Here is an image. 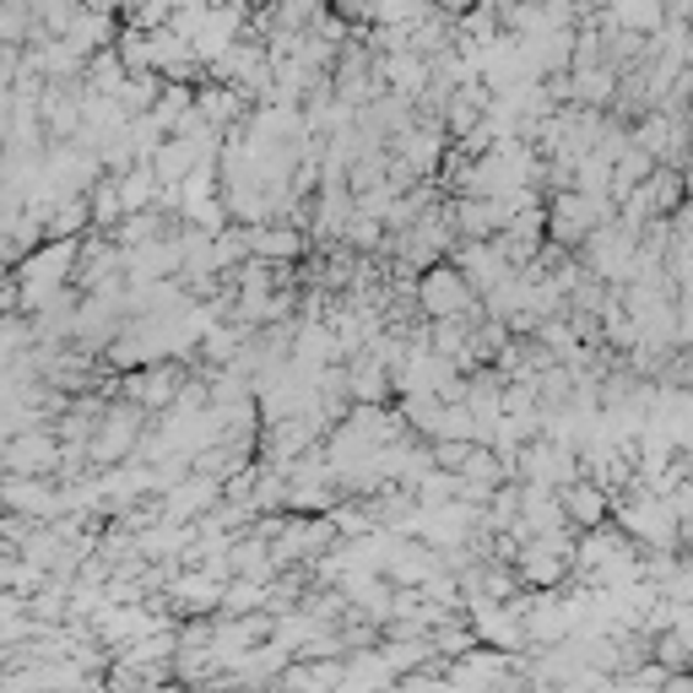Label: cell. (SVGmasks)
<instances>
[{
	"label": "cell",
	"mask_w": 693,
	"mask_h": 693,
	"mask_svg": "<svg viewBox=\"0 0 693 693\" xmlns=\"http://www.w3.org/2000/svg\"><path fill=\"white\" fill-rule=\"evenodd\" d=\"M422 298H428V309H439V314H450L455 303H461V287H455V277H428V287H422Z\"/></svg>",
	"instance_id": "obj_1"
}]
</instances>
